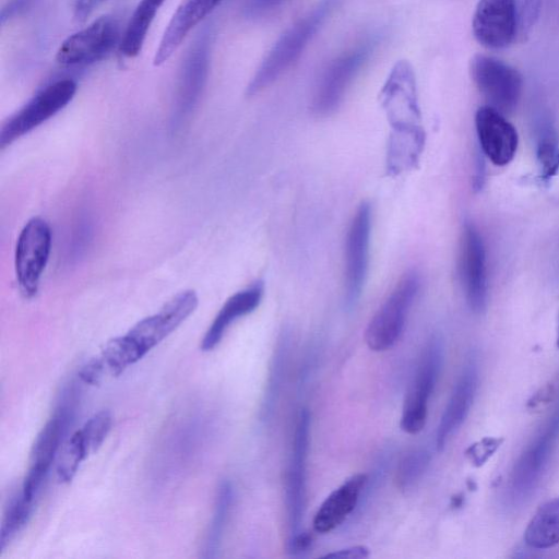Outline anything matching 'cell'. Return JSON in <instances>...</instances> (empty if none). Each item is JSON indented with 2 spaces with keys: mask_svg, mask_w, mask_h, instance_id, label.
<instances>
[{
  "mask_svg": "<svg viewBox=\"0 0 559 559\" xmlns=\"http://www.w3.org/2000/svg\"><path fill=\"white\" fill-rule=\"evenodd\" d=\"M337 0H321L294 22L273 44L247 86L252 96L276 82L301 56Z\"/></svg>",
  "mask_w": 559,
  "mask_h": 559,
  "instance_id": "1",
  "label": "cell"
},
{
  "mask_svg": "<svg viewBox=\"0 0 559 559\" xmlns=\"http://www.w3.org/2000/svg\"><path fill=\"white\" fill-rule=\"evenodd\" d=\"M79 402L75 383L68 384L60 397L51 418L37 435L31 452V465L24 478L21 493L35 501L47 474L58 455L62 440L74 420Z\"/></svg>",
  "mask_w": 559,
  "mask_h": 559,
  "instance_id": "2",
  "label": "cell"
},
{
  "mask_svg": "<svg viewBox=\"0 0 559 559\" xmlns=\"http://www.w3.org/2000/svg\"><path fill=\"white\" fill-rule=\"evenodd\" d=\"M419 286L415 272L406 273L396 283L366 328L365 341L371 350L385 352L400 340Z\"/></svg>",
  "mask_w": 559,
  "mask_h": 559,
  "instance_id": "3",
  "label": "cell"
},
{
  "mask_svg": "<svg viewBox=\"0 0 559 559\" xmlns=\"http://www.w3.org/2000/svg\"><path fill=\"white\" fill-rule=\"evenodd\" d=\"M559 439V400L552 416L514 464L509 478L512 504L525 503L538 487Z\"/></svg>",
  "mask_w": 559,
  "mask_h": 559,
  "instance_id": "4",
  "label": "cell"
},
{
  "mask_svg": "<svg viewBox=\"0 0 559 559\" xmlns=\"http://www.w3.org/2000/svg\"><path fill=\"white\" fill-rule=\"evenodd\" d=\"M444 359V345L433 335L426 343L406 393L400 426L408 435L419 433L426 425L428 402L438 382Z\"/></svg>",
  "mask_w": 559,
  "mask_h": 559,
  "instance_id": "5",
  "label": "cell"
},
{
  "mask_svg": "<svg viewBox=\"0 0 559 559\" xmlns=\"http://www.w3.org/2000/svg\"><path fill=\"white\" fill-rule=\"evenodd\" d=\"M75 92L76 83L71 79L57 80L37 92L2 124L1 148L53 117L72 100Z\"/></svg>",
  "mask_w": 559,
  "mask_h": 559,
  "instance_id": "6",
  "label": "cell"
},
{
  "mask_svg": "<svg viewBox=\"0 0 559 559\" xmlns=\"http://www.w3.org/2000/svg\"><path fill=\"white\" fill-rule=\"evenodd\" d=\"M374 41L359 43L336 56L322 72L311 108L317 116L332 114L342 103L347 88L373 51Z\"/></svg>",
  "mask_w": 559,
  "mask_h": 559,
  "instance_id": "7",
  "label": "cell"
},
{
  "mask_svg": "<svg viewBox=\"0 0 559 559\" xmlns=\"http://www.w3.org/2000/svg\"><path fill=\"white\" fill-rule=\"evenodd\" d=\"M471 78L488 105L503 115L513 111L521 98L520 72L491 56L475 55L469 62Z\"/></svg>",
  "mask_w": 559,
  "mask_h": 559,
  "instance_id": "8",
  "label": "cell"
},
{
  "mask_svg": "<svg viewBox=\"0 0 559 559\" xmlns=\"http://www.w3.org/2000/svg\"><path fill=\"white\" fill-rule=\"evenodd\" d=\"M51 250V230L40 217L31 218L22 228L14 254L17 284L25 298L34 297Z\"/></svg>",
  "mask_w": 559,
  "mask_h": 559,
  "instance_id": "9",
  "label": "cell"
},
{
  "mask_svg": "<svg viewBox=\"0 0 559 559\" xmlns=\"http://www.w3.org/2000/svg\"><path fill=\"white\" fill-rule=\"evenodd\" d=\"M379 100L392 129L421 127L416 74L407 60H399L392 67Z\"/></svg>",
  "mask_w": 559,
  "mask_h": 559,
  "instance_id": "10",
  "label": "cell"
},
{
  "mask_svg": "<svg viewBox=\"0 0 559 559\" xmlns=\"http://www.w3.org/2000/svg\"><path fill=\"white\" fill-rule=\"evenodd\" d=\"M119 41V26L111 16H102L67 37L56 60L63 67H80L105 58Z\"/></svg>",
  "mask_w": 559,
  "mask_h": 559,
  "instance_id": "11",
  "label": "cell"
},
{
  "mask_svg": "<svg viewBox=\"0 0 559 559\" xmlns=\"http://www.w3.org/2000/svg\"><path fill=\"white\" fill-rule=\"evenodd\" d=\"M371 234V209L362 202L349 224L345 241V305L353 309L358 302L368 272Z\"/></svg>",
  "mask_w": 559,
  "mask_h": 559,
  "instance_id": "12",
  "label": "cell"
},
{
  "mask_svg": "<svg viewBox=\"0 0 559 559\" xmlns=\"http://www.w3.org/2000/svg\"><path fill=\"white\" fill-rule=\"evenodd\" d=\"M310 413L302 408L295 427L292 454L286 476V509L289 537L301 532L306 511V466L309 450Z\"/></svg>",
  "mask_w": 559,
  "mask_h": 559,
  "instance_id": "13",
  "label": "cell"
},
{
  "mask_svg": "<svg viewBox=\"0 0 559 559\" xmlns=\"http://www.w3.org/2000/svg\"><path fill=\"white\" fill-rule=\"evenodd\" d=\"M198 302L194 290H183L167 301L158 312L139 321L126 335L145 356L195 310Z\"/></svg>",
  "mask_w": 559,
  "mask_h": 559,
  "instance_id": "14",
  "label": "cell"
},
{
  "mask_svg": "<svg viewBox=\"0 0 559 559\" xmlns=\"http://www.w3.org/2000/svg\"><path fill=\"white\" fill-rule=\"evenodd\" d=\"M459 271L469 308L476 313L483 312L488 295L486 251L481 236L469 223L462 231Z\"/></svg>",
  "mask_w": 559,
  "mask_h": 559,
  "instance_id": "15",
  "label": "cell"
},
{
  "mask_svg": "<svg viewBox=\"0 0 559 559\" xmlns=\"http://www.w3.org/2000/svg\"><path fill=\"white\" fill-rule=\"evenodd\" d=\"M209 70V41L206 36L198 39L188 51L179 70L173 128H179L193 111L205 85Z\"/></svg>",
  "mask_w": 559,
  "mask_h": 559,
  "instance_id": "16",
  "label": "cell"
},
{
  "mask_svg": "<svg viewBox=\"0 0 559 559\" xmlns=\"http://www.w3.org/2000/svg\"><path fill=\"white\" fill-rule=\"evenodd\" d=\"M515 0H479L472 22L473 34L484 47L501 49L516 37Z\"/></svg>",
  "mask_w": 559,
  "mask_h": 559,
  "instance_id": "17",
  "label": "cell"
},
{
  "mask_svg": "<svg viewBox=\"0 0 559 559\" xmlns=\"http://www.w3.org/2000/svg\"><path fill=\"white\" fill-rule=\"evenodd\" d=\"M475 128L480 148L493 165L506 166L514 158L519 135L502 112L489 105L479 107Z\"/></svg>",
  "mask_w": 559,
  "mask_h": 559,
  "instance_id": "18",
  "label": "cell"
},
{
  "mask_svg": "<svg viewBox=\"0 0 559 559\" xmlns=\"http://www.w3.org/2000/svg\"><path fill=\"white\" fill-rule=\"evenodd\" d=\"M474 358L465 364L440 418L436 433L438 451L443 450L449 438L464 423L473 404L478 385V366Z\"/></svg>",
  "mask_w": 559,
  "mask_h": 559,
  "instance_id": "19",
  "label": "cell"
},
{
  "mask_svg": "<svg viewBox=\"0 0 559 559\" xmlns=\"http://www.w3.org/2000/svg\"><path fill=\"white\" fill-rule=\"evenodd\" d=\"M367 477V474H355L325 498L312 521L317 533L324 534L335 530L356 512Z\"/></svg>",
  "mask_w": 559,
  "mask_h": 559,
  "instance_id": "20",
  "label": "cell"
},
{
  "mask_svg": "<svg viewBox=\"0 0 559 559\" xmlns=\"http://www.w3.org/2000/svg\"><path fill=\"white\" fill-rule=\"evenodd\" d=\"M263 292V283L257 281L247 288L230 296L222 306L207 329L201 343V349L203 352H210L215 348L233 322L251 313L258 308L262 300Z\"/></svg>",
  "mask_w": 559,
  "mask_h": 559,
  "instance_id": "21",
  "label": "cell"
},
{
  "mask_svg": "<svg viewBox=\"0 0 559 559\" xmlns=\"http://www.w3.org/2000/svg\"><path fill=\"white\" fill-rule=\"evenodd\" d=\"M425 139L424 128L392 129L386 151L388 171L397 175L414 168L424 150Z\"/></svg>",
  "mask_w": 559,
  "mask_h": 559,
  "instance_id": "22",
  "label": "cell"
},
{
  "mask_svg": "<svg viewBox=\"0 0 559 559\" xmlns=\"http://www.w3.org/2000/svg\"><path fill=\"white\" fill-rule=\"evenodd\" d=\"M290 341V334L285 331L275 345L259 413L260 420L263 423L269 421L276 409L287 368Z\"/></svg>",
  "mask_w": 559,
  "mask_h": 559,
  "instance_id": "23",
  "label": "cell"
},
{
  "mask_svg": "<svg viewBox=\"0 0 559 559\" xmlns=\"http://www.w3.org/2000/svg\"><path fill=\"white\" fill-rule=\"evenodd\" d=\"M524 542L533 549H547L559 544V497L536 510L525 528Z\"/></svg>",
  "mask_w": 559,
  "mask_h": 559,
  "instance_id": "24",
  "label": "cell"
},
{
  "mask_svg": "<svg viewBox=\"0 0 559 559\" xmlns=\"http://www.w3.org/2000/svg\"><path fill=\"white\" fill-rule=\"evenodd\" d=\"M165 0H140L120 40V51L127 58L136 57L145 43L148 29Z\"/></svg>",
  "mask_w": 559,
  "mask_h": 559,
  "instance_id": "25",
  "label": "cell"
},
{
  "mask_svg": "<svg viewBox=\"0 0 559 559\" xmlns=\"http://www.w3.org/2000/svg\"><path fill=\"white\" fill-rule=\"evenodd\" d=\"M233 499L234 490L230 481L223 480L217 489L214 514L204 546V558L217 557Z\"/></svg>",
  "mask_w": 559,
  "mask_h": 559,
  "instance_id": "26",
  "label": "cell"
},
{
  "mask_svg": "<svg viewBox=\"0 0 559 559\" xmlns=\"http://www.w3.org/2000/svg\"><path fill=\"white\" fill-rule=\"evenodd\" d=\"M431 461L427 448L418 447L409 450L397 463L395 473L396 486L402 491L413 489L426 473Z\"/></svg>",
  "mask_w": 559,
  "mask_h": 559,
  "instance_id": "27",
  "label": "cell"
},
{
  "mask_svg": "<svg viewBox=\"0 0 559 559\" xmlns=\"http://www.w3.org/2000/svg\"><path fill=\"white\" fill-rule=\"evenodd\" d=\"M34 506L35 501L25 499L21 492L10 501L0 528V554L27 524Z\"/></svg>",
  "mask_w": 559,
  "mask_h": 559,
  "instance_id": "28",
  "label": "cell"
},
{
  "mask_svg": "<svg viewBox=\"0 0 559 559\" xmlns=\"http://www.w3.org/2000/svg\"><path fill=\"white\" fill-rule=\"evenodd\" d=\"M87 455L88 452L82 435L80 430H76L62 443L58 452L56 472L59 480L70 483L74 478L80 464Z\"/></svg>",
  "mask_w": 559,
  "mask_h": 559,
  "instance_id": "29",
  "label": "cell"
},
{
  "mask_svg": "<svg viewBox=\"0 0 559 559\" xmlns=\"http://www.w3.org/2000/svg\"><path fill=\"white\" fill-rule=\"evenodd\" d=\"M111 425V413L102 409L95 413L80 429L88 454L98 450L110 431Z\"/></svg>",
  "mask_w": 559,
  "mask_h": 559,
  "instance_id": "30",
  "label": "cell"
},
{
  "mask_svg": "<svg viewBox=\"0 0 559 559\" xmlns=\"http://www.w3.org/2000/svg\"><path fill=\"white\" fill-rule=\"evenodd\" d=\"M537 158L540 164L542 178L549 180L559 171V143L555 133L547 130L539 139Z\"/></svg>",
  "mask_w": 559,
  "mask_h": 559,
  "instance_id": "31",
  "label": "cell"
},
{
  "mask_svg": "<svg viewBox=\"0 0 559 559\" xmlns=\"http://www.w3.org/2000/svg\"><path fill=\"white\" fill-rule=\"evenodd\" d=\"M543 0H521L516 8V36L524 39L536 22L542 11Z\"/></svg>",
  "mask_w": 559,
  "mask_h": 559,
  "instance_id": "32",
  "label": "cell"
},
{
  "mask_svg": "<svg viewBox=\"0 0 559 559\" xmlns=\"http://www.w3.org/2000/svg\"><path fill=\"white\" fill-rule=\"evenodd\" d=\"M107 371L100 355L92 357L79 370V379L90 385H98Z\"/></svg>",
  "mask_w": 559,
  "mask_h": 559,
  "instance_id": "33",
  "label": "cell"
},
{
  "mask_svg": "<svg viewBox=\"0 0 559 559\" xmlns=\"http://www.w3.org/2000/svg\"><path fill=\"white\" fill-rule=\"evenodd\" d=\"M312 537L307 532H299L289 537L288 551L292 556H302L311 546Z\"/></svg>",
  "mask_w": 559,
  "mask_h": 559,
  "instance_id": "34",
  "label": "cell"
},
{
  "mask_svg": "<svg viewBox=\"0 0 559 559\" xmlns=\"http://www.w3.org/2000/svg\"><path fill=\"white\" fill-rule=\"evenodd\" d=\"M369 557V549L366 546H352L340 549L323 556L331 559H364Z\"/></svg>",
  "mask_w": 559,
  "mask_h": 559,
  "instance_id": "35",
  "label": "cell"
},
{
  "mask_svg": "<svg viewBox=\"0 0 559 559\" xmlns=\"http://www.w3.org/2000/svg\"><path fill=\"white\" fill-rule=\"evenodd\" d=\"M105 0H74L73 15L79 22H83L86 17Z\"/></svg>",
  "mask_w": 559,
  "mask_h": 559,
  "instance_id": "36",
  "label": "cell"
},
{
  "mask_svg": "<svg viewBox=\"0 0 559 559\" xmlns=\"http://www.w3.org/2000/svg\"><path fill=\"white\" fill-rule=\"evenodd\" d=\"M289 0H248L247 10L260 14L272 11Z\"/></svg>",
  "mask_w": 559,
  "mask_h": 559,
  "instance_id": "37",
  "label": "cell"
},
{
  "mask_svg": "<svg viewBox=\"0 0 559 559\" xmlns=\"http://www.w3.org/2000/svg\"><path fill=\"white\" fill-rule=\"evenodd\" d=\"M556 343H557V347L559 348V322H558V329H557Z\"/></svg>",
  "mask_w": 559,
  "mask_h": 559,
  "instance_id": "38",
  "label": "cell"
}]
</instances>
